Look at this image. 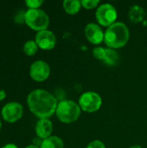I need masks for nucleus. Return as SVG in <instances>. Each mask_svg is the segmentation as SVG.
Here are the masks:
<instances>
[{
	"instance_id": "f257e3e1",
	"label": "nucleus",
	"mask_w": 147,
	"mask_h": 148,
	"mask_svg": "<svg viewBox=\"0 0 147 148\" xmlns=\"http://www.w3.org/2000/svg\"><path fill=\"white\" fill-rule=\"evenodd\" d=\"M27 104L31 113L40 119L51 117L58 105L55 96L44 89L31 91L28 95Z\"/></svg>"
},
{
	"instance_id": "f03ea898",
	"label": "nucleus",
	"mask_w": 147,
	"mask_h": 148,
	"mask_svg": "<svg viewBox=\"0 0 147 148\" xmlns=\"http://www.w3.org/2000/svg\"><path fill=\"white\" fill-rule=\"evenodd\" d=\"M130 36L127 26L120 22H116L109 26L104 35V42L109 49H119L125 46Z\"/></svg>"
},
{
	"instance_id": "7ed1b4c3",
	"label": "nucleus",
	"mask_w": 147,
	"mask_h": 148,
	"mask_svg": "<svg viewBox=\"0 0 147 148\" xmlns=\"http://www.w3.org/2000/svg\"><path fill=\"white\" fill-rule=\"evenodd\" d=\"M55 113L60 121L72 123L78 120L81 114V108L73 101L64 100L58 103Z\"/></svg>"
},
{
	"instance_id": "20e7f679",
	"label": "nucleus",
	"mask_w": 147,
	"mask_h": 148,
	"mask_svg": "<svg viewBox=\"0 0 147 148\" xmlns=\"http://www.w3.org/2000/svg\"><path fill=\"white\" fill-rule=\"evenodd\" d=\"M25 23L31 29L39 32L47 29L49 24V18L42 10L29 9L25 12Z\"/></svg>"
},
{
	"instance_id": "39448f33",
	"label": "nucleus",
	"mask_w": 147,
	"mask_h": 148,
	"mask_svg": "<svg viewBox=\"0 0 147 148\" xmlns=\"http://www.w3.org/2000/svg\"><path fill=\"white\" fill-rule=\"evenodd\" d=\"M102 104L101 97L95 92H86L82 94L79 99V106L81 109L87 113H94L98 111Z\"/></svg>"
},
{
	"instance_id": "423d86ee",
	"label": "nucleus",
	"mask_w": 147,
	"mask_h": 148,
	"mask_svg": "<svg viewBox=\"0 0 147 148\" xmlns=\"http://www.w3.org/2000/svg\"><path fill=\"white\" fill-rule=\"evenodd\" d=\"M95 16L101 25L109 27L115 23L118 14L114 6L110 3H104L98 7Z\"/></svg>"
},
{
	"instance_id": "0eeeda50",
	"label": "nucleus",
	"mask_w": 147,
	"mask_h": 148,
	"mask_svg": "<svg viewBox=\"0 0 147 148\" xmlns=\"http://www.w3.org/2000/svg\"><path fill=\"white\" fill-rule=\"evenodd\" d=\"M1 114L5 121L9 123H14L22 118L23 114V108L19 102L11 101L3 107Z\"/></svg>"
},
{
	"instance_id": "6e6552de",
	"label": "nucleus",
	"mask_w": 147,
	"mask_h": 148,
	"mask_svg": "<svg viewBox=\"0 0 147 148\" xmlns=\"http://www.w3.org/2000/svg\"><path fill=\"white\" fill-rule=\"evenodd\" d=\"M50 74V68L43 61H36L29 68V75L36 82H43L47 80Z\"/></svg>"
},
{
	"instance_id": "1a4fd4ad",
	"label": "nucleus",
	"mask_w": 147,
	"mask_h": 148,
	"mask_svg": "<svg viewBox=\"0 0 147 148\" xmlns=\"http://www.w3.org/2000/svg\"><path fill=\"white\" fill-rule=\"evenodd\" d=\"M35 41L38 47L43 50H50L54 49L56 44V37L55 34L48 29L37 32Z\"/></svg>"
},
{
	"instance_id": "9d476101",
	"label": "nucleus",
	"mask_w": 147,
	"mask_h": 148,
	"mask_svg": "<svg viewBox=\"0 0 147 148\" xmlns=\"http://www.w3.org/2000/svg\"><path fill=\"white\" fill-rule=\"evenodd\" d=\"M85 36L89 42L93 44H100L104 41V32L96 23H88L85 28Z\"/></svg>"
},
{
	"instance_id": "9b49d317",
	"label": "nucleus",
	"mask_w": 147,
	"mask_h": 148,
	"mask_svg": "<svg viewBox=\"0 0 147 148\" xmlns=\"http://www.w3.org/2000/svg\"><path fill=\"white\" fill-rule=\"evenodd\" d=\"M53 131L52 122L49 119H40L36 126V133L38 138L42 140L50 137Z\"/></svg>"
},
{
	"instance_id": "f8f14e48",
	"label": "nucleus",
	"mask_w": 147,
	"mask_h": 148,
	"mask_svg": "<svg viewBox=\"0 0 147 148\" xmlns=\"http://www.w3.org/2000/svg\"><path fill=\"white\" fill-rule=\"evenodd\" d=\"M145 16H146L145 10L142 7H140L139 5L132 6L129 10V12H128L129 19L134 23H138L142 22L145 18Z\"/></svg>"
},
{
	"instance_id": "ddd939ff",
	"label": "nucleus",
	"mask_w": 147,
	"mask_h": 148,
	"mask_svg": "<svg viewBox=\"0 0 147 148\" xmlns=\"http://www.w3.org/2000/svg\"><path fill=\"white\" fill-rule=\"evenodd\" d=\"M40 148H64V144L60 137L50 136L42 140Z\"/></svg>"
},
{
	"instance_id": "4468645a",
	"label": "nucleus",
	"mask_w": 147,
	"mask_h": 148,
	"mask_svg": "<svg viewBox=\"0 0 147 148\" xmlns=\"http://www.w3.org/2000/svg\"><path fill=\"white\" fill-rule=\"evenodd\" d=\"M81 3L78 0H65L63 2V9L69 15H75L79 12Z\"/></svg>"
},
{
	"instance_id": "2eb2a0df",
	"label": "nucleus",
	"mask_w": 147,
	"mask_h": 148,
	"mask_svg": "<svg viewBox=\"0 0 147 148\" xmlns=\"http://www.w3.org/2000/svg\"><path fill=\"white\" fill-rule=\"evenodd\" d=\"M119 59H120L119 54L117 53V51L115 49H106L105 56H104V59L102 62L109 66H113V65L117 64V62H119Z\"/></svg>"
},
{
	"instance_id": "dca6fc26",
	"label": "nucleus",
	"mask_w": 147,
	"mask_h": 148,
	"mask_svg": "<svg viewBox=\"0 0 147 148\" xmlns=\"http://www.w3.org/2000/svg\"><path fill=\"white\" fill-rule=\"evenodd\" d=\"M38 45L36 44V41L33 40H29L27 41L24 45H23V52L25 53V55H27L28 56H34L37 50H38Z\"/></svg>"
},
{
	"instance_id": "f3484780",
	"label": "nucleus",
	"mask_w": 147,
	"mask_h": 148,
	"mask_svg": "<svg viewBox=\"0 0 147 148\" xmlns=\"http://www.w3.org/2000/svg\"><path fill=\"white\" fill-rule=\"evenodd\" d=\"M81 6L87 10H91L95 8L99 4V0H82L81 1Z\"/></svg>"
},
{
	"instance_id": "a211bd4d",
	"label": "nucleus",
	"mask_w": 147,
	"mask_h": 148,
	"mask_svg": "<svg viewBox=\"0 0 147 148\" xmlns=\"http://www.w3.org/2000/svg\"><path fill=\"white\" fill-rule=\"evenodd\" d=\"M105 50H106V49H104L102 47H96L93 50V55L96 59L103 61L104 56H105Z\"/></svg>"
},
{
	"instance_id": "6ab92c4d",
	"label": "nucleus",
	"mask_w": 147,
	"mask_h": 148,
	"mask_svg": "<svg viewBox=\"0 0 147 148\" xmlns=\"http://www.w3.org/2000/svg\"><path fill=\"white\" fill-rule=\"evenodd\" d=\"M42 0H26L25 4L29 9H39V7L42 4Z\"/></svg>"
},
{
	"instance_id": "aec40b11",
	"label": "nucleus",
	"mask_w": 147,
	"mask_h": 148,
	"mask_svg": "<svg viewBox=\"0 0 147 148\" xmlns=\"http://www.w3.org/2000/svg\"><path fill=\"white\" fill-rule=\"evenodd\" d=\"M86 148H106L105 145L103 144V142L100 141V140H94L91 143H89L88 145V147Z\"/></svg>"
},
{
	"instance_id": "412c9836",
	"label": "nucleus",
	"mask_w": 147,
	"mask_h": 148,
	"mask_svg": "<svg viewBox=\"0 0 147 148\" xmlns=\"http://www.w3.org/2000/svg\"><path fill=\"white\" fill-rule=\"evenodd\" d=\"M42 140H42V139L36 137V138H35V139L33 140V144H32V145H34V146H36V147H40L41 145H42Z\"/></svg>"
},
{
	"instance_id": "4be33fe9",
	"label": "nucleus",
	"mask_w": 147,
	"mask_h": 148,
	"mask_svg": "<svg viewBox=\"0 0 147 148\" xmlns=\"http://www.w3.org/2000/svg\"><path fill=\"white\" fill-rule=\"evenodd\" d=\"M2 148H18V147L16 145L13 144V143H8V144L4 145Z\"/></svg>"
},
{
	"instance_id": "5701e85b",
	"label": "nucleus",
	"mask_w": 147,
	"mask_h": 148,
	"mask_svg": "<svg viewBox=\"0 0 147 148\" xmlns=\"http://www.w3.org/2000/svg\"><path fill=\"white\" fill-rule=\"evenodd\" d=\"M6 97V92L4 90H0V101L4 100Z\"/></svg>"
},
{
	"instance_id": "b1692460",
	"label": "nucleus",
	"mask_w": 147,
	"mask_h": 148,
	"mask_svg": "<svg viewBox=\"0 0 147 148\" xmlns=\"http://www.w3.org/2000/svg\"><path fill=\"white\" fill-rule=\"evenodd\" d=\"M25 148H40V147H36V146H34V145H29V146L26 147Z\"/></svg>"
},
{
	"instance_id": "393cba45",
	"label": "nucleus",
	"mask_w": 147,
	"mask_h": 148,
	"mask_svg": "<svg viewBox=\"0 0 147 148\" xmlns=\"http://www.w3.org/2000/svg\"><path fill=\"white\" fill-rule=\"evenodd\" d=\"M129 148H142L140 146H139V145H134V146H132L131 147Z\"/></svg>"
},
{
	"instance_id": "a878e982",
	"label": "nucleus",
	"mask_w": 147,
	"mask_h": 148,
	"mask_svg": "<svg viewBox=\"0 0 147 148\" xmlns=\"http://www.w3.org/2000/svg\"><path fill=\"white\" fill-rule=\"evenodd\" d=\"M1 127H2V122H1V121H0V129H1Z\"/></svg>"
}]
</instances>
